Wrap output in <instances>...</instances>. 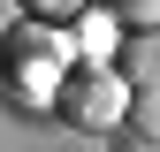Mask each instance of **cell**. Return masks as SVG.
<instances>
[{
    "label": "cell",
    "mask_w": 160,
    "mask_h": 152,
    "mask_svg": "<svg viewBox=\"0 0 160 152\" xmlns=\"http://www.w3.org/2000/svg\"><path fill=\"white\" fill-rule=\"evenodd\" d=\"M92 0H23V15H46V23H76Z\"/></svg>",
    "instance_id": "6"
},
{
    "label": "cell",
    "mask_w": 160,
    "mask_h": 152,
    "mask_svg": "<svg viewBox=\"0 0 160 152\" xmlns=\"http://www.w3.org/2000/svg\"><path fill=\"white\" fill-rule=\"evenodd\" d=\"M130 99H137V84L114 61H76L61 99H53V114H69L76 129H130Z\"/></svg>",
    "instance_id": "2"
},
{
    "label": "cell",
    "mask_w": 160,
    "mask_h": 152,
    "mask_svg": "<svg viewBox=\"0 0 160 152\" xmlns=\"http://www.w3.org/2000/svg\"><path fill=\"white\" fill-rule=\"evenodd\" d=\"M122 76H130V84H160V23H152V31H130Z\"/></svg>",
    "instance_id": "4"
},
{
    "label": "cell",
    "mask_w": 160,
    "mask_h": 152,
    "mask_svg": "<svg viewBox=\"0 0 160 152\" xmlns=\"http://www.w3.org/2000/svg\"><path fill=\"white\" fill-rule=\"evenodd\" d=\"M69 31H76V61H114V46H122V31H130V23H122V8L107 0L99 15L84 8V15H76Z\"/></svg>",
    "instance_id": "3"
},
{
    "label": "cell",
    "mask_w": 160,
    "mask_h": 152,
    "mask_svg": "<svg viewBox=\"0 0 160 152\" xmlns=\"http://www.w3.org/2000/svg\"><path fill=\"white\" fill-rule=\"evenodd\" d=\"M69 61H76V31H53L46 15H31V31H15L0 53V76L23 107H53L69 84Z\"/></svg>",
    "instance_id": "1"
},
{
    "label": "cell",
    "mask_w": 160,
    "mask_h": 152,
    "mask_svg": "<svg viewBox=\"0 0 160 152\" xmlns=\"http://www.w3.org/2000/svg\"><path fill=\"white\" fill-rule=\"evenodd\" d=\"M130 137L160 145V84H137V99H130Z\"/></svg>",
    "instance_id": "5"
},
{
    "label": "cell",
    "mask_w": 160,
    "mask_h": 152,
    "mask_svg": "<svg viewBox=\"0 0 160 152\" xmlns=\"http://www.w3.org/2000/svg\"><path fill=\"white\" fill-rule=\"evenodd\" d=\"M114 8H122L130 31H152V23H160V0H114Z\"/></svg>",
    "instance_id": "7"
}]
</instances>
